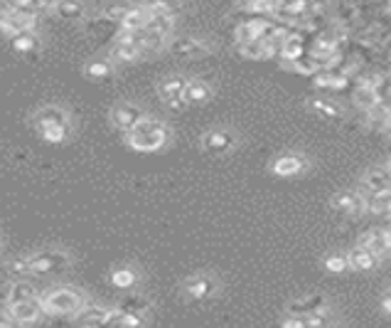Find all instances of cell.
Here are the masks:
<instances>
[{"mask_svg": "<svg viewBox=\"0 0 391 328\" xmlns=\"http://www.w3.org/2000/svg\"><path fill=\"white\" fill-rule=\"evenodd\" d=\"M32 128L37 136L47 143H64L72 138L74 121L69 109L59 107V104H44L32 114Z\"/></svg>", "mask_w": 391, "mask_h": 328, "instance_id": "6da1fadb", "label": "cell"}, {"mask_svg": "<svg viewBox=\"0 0 391 328\" xmlns=\"http://www.w3.org/2000/svg\"><path fill=\"white\" fill-rule=\"evenodd\" d=\"M72 267V255L59 247H47V250H37L32 255H25L20 260H15L10 265L13 274H32V277H44L54 274V272H62Z\"/></svg>", "mask_w": 391, "mask_h": 328, "instance_id": "7a4b0ae2", "label": "cell"}, {"mask_svg": "<svg viewBox=\"0 0 391 328\" xmlns=\"http://www.w3.org/2000/svg\"><path fill=\"white\" fill-rule=\"evenodd\" d=\"M168 141L170 126L153 116H145L143 121H138L130 131H126V146L135 153H158L168 146Z\"/></svg>", "mask_w": 391, "mask_h": 328, "instance_id": "3957f363", "label": "cell"}, {"mask_svg": "<svg viewBox=\"0 0 391 328\" xmlns=\"http://www.w3.org/2000/svg\"><path fill=\"white\" fill-rule=\"evenodd\" d=\"M39 301H42L44 316H67V319L77 316L89 304L87 294L77 286H54L42 291Z\"/></svg>", "mask_w": 391, "mask_h": 328, "instance_id": "277c9868", "label": "cell"}, {"mask_svg": "<svg viewBox=\"0 0 391 328\" xmlns=\"http://www.w3.org/2000/svg\"><path fill=\"white\" fill-rule=\"evenodd\" d=\"M143 54H145V47H143V37H140V30L138 32L121 30L108 57H111L116 64H133V62H138Z\"/></svg>", "mask_w": 391, "mask_h": 328, "instance_id": "5b68a950", "label": "cell"}, {"mask_svg": "<svg viewBox=\"0 0 391 328\" xmlns=\"http://www.w3.org/2000/svg\"><path fill=\"white\" fill-rule=\"evenodd\" d=\"M185 87H187V77L185 74H168L158 82V97L173 111H182L185 107H190L185 99Z\"/></svg>", "mask_w": 391, "mask_h": 328, "instance_id": "8992f818", "label": "cell"}, {"mask_svg": "<svg viewBox=\"0 0 391 328\" xmlns=\"http://www.w3.org/2000/svg\"><path fill=\"white\" fill-rule=\"evenodd\" d=\"M239 146V136L234 128H212V131H204L199 138V148L212 156H227L234 148Z\"/></svg>", "mask_w": 391, "mask_h": 328, "instance_id": "52a82bcc", "label": "cell"}, {"mask_svg": "<svg viewBox=\"0 0 391 328\" xmlns=\"http://www.w3.org/2000/svg\"><path fill=\"white\" fill-rule=\"evenodd\" d=\"M168 49L175 57H182V59H204V57H212L214 52V47L207 40L194 37V35H182V37L170 40Z\"/></svg>", "mask_w": 391, "mask_h": 328, "instance_id": "ba28073f", "label": "cell"}, {"mask_svg": "<svg viewBox=\"0 0 391 328\" xmlns=\"http://www.w3.org/2000/svg\"><path fill=\"white\" fill-rule=\"evenodd\" d=\"M145 116H148L145 109L135 102H118V104H113L111 111H108V121H111V126L121 133L130 131V128H133L138 121H143Z\"/></svg>", "mask_w": 391, "mask_h": 328, "instance_id": "9c48e42d", "label": "cell"}, {"mask_svg": "<svg viewBox=\"0 0 391 328\" xmlns=\"http://www.w3.org/2000/svg\"><path fill=\"white\" fill-rule=\"evenodd\" d=\"M330 207H333L335 212H340V215L359 217L367 212V195H364L362 188H359V190H340L333 195Z\"/></svg>", "mask_w": 391, "mask_h": 328, "instance_id": "30bf717a", "label": "cell"}, {"mask_svg": "<svg viewBox=\"0 0 391 328\" xmlns=\"http://www.w3.org/2000/svg\"><path fill=\"white\" fill-rule=\"evenodd\" d=\"M5 311H8V316L18 326L37 324V321L44 316L39 296H35V299H23V301H8V304H5Z\"/></svg>", "mask_w": 391, "mask_h": 328, "instance_id": "8fae6325", "label": "cell"}, {"mask_svg": "<svg viewBox=\"0 0 391 328\" xmlns=\"http://www.w3.org/2000/svg\"><path fill=\"white\" fill-rule=\"evenodd\" d=\"M219 284L212 274H192L182 281V294L192 301H204V299H212L217 294Z\"/></svg>", "mask_w": 391, "mask_h": 328, "instance_id": "7c38bea8", "label": "cell"}, {"mask_svg": "<svg viewBox=\"0 0 391 328\" xmlns=\"http://www.w3.org/2000/svg\"><path fill=\"white\" fill-rule=\"evenodd\" d=\"M308 168H310V161L305 156H300V153H283V156H278L271 163V173L278 178L303 176Z\"/></svg>", "mask_w": 391, "mask_h": 328, "instance_id": "4fadbf2b", "label": "cell"}, {"mask_svg": "<svg viewBox=\"0 0 391 328\" xmlns=\"http://www.w3.org/2000/svg\"><path fill=\"white\" fill-rule=\"evenodd\" d=\"M116 314V306H101V304H87L77 316H72V324L77 326H108Z\"/></svg>", "mask_w": 391, "mask_h": 328, "instance_id": "5bb4252c", "label": "cell"}, {"mask_svg": "<svg viewBox=\"0 0 391 328\" xmlns=\"http://www.w3.org/2000/svg\"><path fill=\"white\" fill-rule=\"evenodd\" d=\"M362 190L367 195H382V193H391V171L387 168H369L362 178Z\"/></svg>", "mask_w": 391, "mask_h": 328, "instance_id": "9a60e30c", "label": "cell"}, {"mask_svg": "<svg viewBox=\"0 0 391 328\" xmlns=\"http://www.w3.org/2000/svg\"><path fill=\"white\" fill-rule=\"evenodd\" d=\"M82 74L89 82H106L116 74V62L111 57H94L89 62H84Z\"/></svg>", "mask_w": 391, "mask_h": 328, "instance_id": "2e32d148", "label": "cell"}, {"mask_svg": "<svg viewBox=\"0 0 391 328\" xmlns=\"http://www.w3.org/2000/svg\"><path fill=\"white\" fill-rule=\"evenodd\" d=\"M320 309H328V299L323 294H308V296H298L293 299L288 306H285V314L290 316H305V314H313V311Z\"/></svg>", "mask_w": 391, "mask_h": 328, "instance_id": "e0dca14e", "label": "cell"}, {"mask_svg": "<svg viewBox=\"0 0 391 328\" xmlns=\"http://www.w3.org/2000/svg\"><path fill=\"white\" fill-rule=\"evenodd\" d=\"M150 18L153 15L148 13V8H145L143 3H135V5H128L126 13H123L121 18V30H130V32H138V30H145L150 23Z\"/></svg>", "mask_w": 391, "mask_h": 328, "instance_id": "ac0fdd59", "label": "cell"}, {"mask_svg": "<svg viewBox=\"0 0 391 328\" xmlns=\"http://www.w3.org/2000/svg\"><path fill=\"white\" fill-rule=\"evenodd\" d=\"M347 262L352 272H372L374 267L379 265V257L374 255L372 250H367V247L354 245L352 250L347 252Z\"/></svg>", "mask_w": 391, "mask_h": 328, "instance_id": "d6986e66", "label": "cell"}, {"mask_svg": "<svg viewBox=\"0 0 391 328\" xmlns=\"http://www.w3.org/2000/svg\"><path fill=\"white\" fill-rule=\"evenodd\" d=\"M308 109L313 114H318L320 119H328V121H340V119L345 116V109L340 107L337 102H333V99H325V97L308 99Z\"/></svg>", "mask_w": 391, "mask_h": 328, "instance_id": "ffe728a7", "label": "cell"}, {"mask_svg": "<svg viewBox=\"0 0 391 328\" xmlns=\"http://www.w3.org/2000/svg\"><path fill=\"white\" fill-rule=\"evenodd\" d=\"M214 97V87L209 82H204V79H187V87H185V99H187V104H207L209 99Z\"/></svg>", "mask_w": 391, "mask_h": 328, "instance_id": "44dd1931", "label": "cell"}, {"mask_svg": "<svg viewBox=\"0 0 391 328\" xmlns=\"http://www.w3.org/2000/svg\"><path fill=\"white\" fill-rule=\"evenodd\" d=\"M352 99H354V104H357L359 109H362L364 114L367 111H372V109H377L379 104H382V94H379V89L377 87H372V84H364V82H359L357 84V89H354V94H352Z\"/></svg>", "mask_w": 391, "mask_h": 328, "instance_id": "7402d4cb", "label": "cell"}, {"mask_svg": "<svg viewBox=\"0 0 391 328\" xmlns=\"http://www.w3.org/2000/svg\"><path fill=\"white\" fill-rule=\"evenodd\" d=\"M108 279H111V284L116 286V289L128 291L140 281V272L130 265H121V267H116V269H111V277H108Z\"/></svg>", "mask_w": 391, "mask_h": 328, "instance_id": "603a6c76", "label": "cell"}, {"mask_svg": "<svg viewBox=\"0 0 391 328\" xmlns=\"http://www.w3.org/2000/svg\"><path fill=\"white\" fill-rule=\"evenodd\" d=\"M357 245H362V247H367V250H372L377 257L389 255V245H387V237H384V227H372V230H367L362 237H359Z\"/></svg>", "mask_w": 391, "mask_h": 328, "instance_id": "cb8c5ba5", "label": "cell"}, {"mask_svg": "<svg viewBox=\"0 0 391 328\" xmlns=\"http://www.w3.org/2000/svg\"><path fill=\"white\" fill-rule=\"evenodd\" d=\"M278 54L285 59V62L293 64L295 59H300V57H305V54H308V52H305V40L300 37V35H288V37L283 40V44H280Z\"/></svg>", "mask_w": 391, "mask_h": 328, "instance_id": "d4e9b609", "label": "cell"}, {"mask_svg": "<svg viewBox=\"0 0 391 328\" xmlns=\"http://www.w3.org/2000/svg\"><path fill=\"white\" fill-rule=\"evenodd\" d=\"M54 15L62 20H82L87 15V5H84V0H57Z\"/></svg>", "mask_w": 391, "mask_h": 328, "instance_id": "484cf974", "label": "cell"}, {"mask_svg": "<svg viewBox=\"0 0 391 328\" xmlns=\"http://www.w3.org/2000/svg\"><path fill=\"white\" fill-rule=\"evenodd\" d=\"M242 8L252 15H278L283 0H242Z\"/></svg>", "mask_w": 391, "mask_h": 328, "instance_id": "4316f807", "label": "cell"}, {"mask_svg": "<svg viewBox=\"0 0 391 328\" xmlns=\"http://www.w3.org/2000/svg\"><path fill=\"white\" fill-rule=\"evenodd\" d=\"M13 47H15V52H20V54H32V52H37L39 49V37L32 32V30L20 32V35H15L13 37Z\"/></svg>", "mask_w": 391, "mask_h": 328, "instance_id": "83f0119b", "label": "cell"}, {"mask_svg": "<svg viewBox=\"0 0 391 328\" xmlns=\"http://www.w3.org/2000/svg\"><path fill=\"white\" fill-rule=\"evenodd\" d=\"M143 5L148 8L150 15H178L182 3L180 0H143Z\"/></svg>", "mask_w": 391, "mask_h": 328, "instance_id": "f1b7e54d", "label": "cell"}, {"mask_svg": "<svg viewBox=\"0 0 391 328\" xmlns=\"http://www.w3.org/2000/svg\"><path fill=\"white\" fill-rule=\"evenodd\" d=\"M148 324V314H138V311H123L116 309L111 326H145Z\"/></svg>", "mask_w": 391, "mask_h": 328, "instance_id": "f546056e", "label": "cell"}, {"mask_svg": "<svg viewBox=\"0 0 391 328\" xmlns=\"http://www.w3.org/2000/svg\"><path fill=\"white\" fill-rule=\"evenodd\" d=\"M37 294V289H35L30 281H15V284H10V296L8 301H23V299H35Z\"/></svg>", "mask_w": 391, "mask_h": 328, "instance_id": "4dcf8cb0", "label": "cell"}, {"mask_svg": "<svg viewBox=\"0 0 391 328\" xmlns=\"http://www.w3.org/2000/svg\"><path fill=\"white\" fill-rule=\"evenodd\" d=\"M325 269L333 272V274H342V272L349 269V262H347V255H328L325 257Z\"/></svg>", "mask_w": 391, "mask_h": 328, "instance_id": "1f68e13d", "label": "cell"}, {"mask_svg": "<svg viewBox=\"0 0 391 328\" xmlns=\"http://www.w3.org/2000/svg\"><path fill=\"white\" fill-rule=\"evenodd\" d=\"M116 309H123V311H138V314H148V311H150V304L143 299V296H128V299H123L121 304L116 306Z\"/></svg>", "mask_w": 391, "mask_h": 328, "instance_id": "d6a6232c", "label": "cell"}, {"mask_svg": "<svg viewBox=\"0 0 391 328\" xmlns=\"http://www.w3.org/2000/svg\"><path fill=\"white\" fill-rule=\"evenodd\" d=\"M126 8H128V5H111V8L104 10V18H106V20H116V23H121V18H123V13H126Z\"/></svg>", "mask_w": 391, "mask_h": 328, "instance_id": "836d02e7", "label": "cell"}, {"mask_svg": "<svg viewBox=\"0 0 391 328\" xmlns=\"http://www.w3.org/2000/svg\"><path fill=\"white\" fill-rule=\"evenodd\" d=\"M8 326H15V321L8 316V311H3V314H0V328H8Z\"/></svg>", "mask_w": 391, "mask_h": 328, "instance_id": "e575fe53", "label": "cell"}, {"mask_svg": "<svg viewBox=\"0 0 391 328\" xmlns=\"http://www.w3.org/2000/svg\"><path fill=\"white\" fill-rule=\"evenodd\" d=\"M3 20H5V13H0V25H3Z\"/></svg>", "mask_w": 391, "mask_h": 328, "instance_id": "d590c367", "label": "cell"}, {"mask_svg": "<svg viewBox=\"0 0 391 328\" xmlns=\"http://www.w3.org/2000/svg\"><path fill=\"white\" fill-rule=\"evenodd\" d=\"M389 171H391V163H389Z\"/></svg>", "mask_w": 391, "mask_h": 328, "instance_id": "8d00e7d4", "label": "cell"}]
</instances>
